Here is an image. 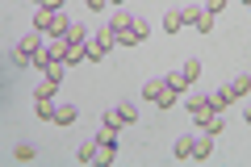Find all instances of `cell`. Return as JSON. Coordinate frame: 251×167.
<instances>
[{
  "mask_svg": "<svg viewBox=\"0 0 251 167\" xmlns=\"http://www.w3.org/2000/svg\"><path fill=\"white\" fill-rule=\"evenodd\" d=\"M143 100H155V105H159V109H172V105H176V100H180V92L176 88H172V84H168V79H147V84H143Z\"/></svg>",
  "mask_w": 251,
  "mask_h": 167,
  "instance_id": "1",
  "label": "cell"
},
{
  "mask_svg": "<svg viewBox=\"0 0 251 167\" xmlns=\"http://www.w3.org/2000/svg\"><path fill=\"white\" fill-rule=\"evenodd\" d=\"M109 50H113V34H109V25H105V29H92V38H88V59L100 63Z\"/></svg>",
  "mask_w": 251,
  "mask_h": 167,
  "instance_id": "2",
  "label": "cell"
},
{
  "mask_svg": "<svg viewBox=\"0 0 251 167\" xmlns=\"http://www.w3.org/2000/svg\"><path fill=\"white\" fill-rule=\"evenodd\" d=\"M42 46H46V34H42V29H34V34H21V38H17V50L29 54V59H38V54H42Z\"/></svg>",
  "mask_w": 251,
  "mask_h": 167,
  "instance_id": "3",
  "label": "cell"
},
{
  "mask_svg": "<svg viewBox=\"0 0 251 167\" xmlns=\"http://www.w3.org/2000/svg\"><path fill=\"white\" fill-rule=\"evenodd\" d=\"M75 117H80V109L72 100H54V125H72Z\"/></svg>",
  "mask_w": 251,
  "mask_h": 167,
  "instance_id": "4",
  "label": "cell"
},
{
  "mask_svg": "<svg viewBox=\"0 0 251 167\" xmlns=\"http://www.w3.org/2000/svg\"><path fill=\"white\" fill-rule=\"evenodd\" d=\"M184 105H188V113L197 117V121H201L205 113H214V109H209V92H193V96H188Z\"/></svg>",
  "mask_w": 251,
  "mask_h": 167,
  "instance_id": "5",
  "label": "cell"
},
{
  "mask_svg": "<svg viewBox=\"0 0 251 167\" xmlns=\"http://www.w3.org/2000/svg\"><path fill=\"white\" fill-rule=\"evenodd\" d=\"M97 150H100L97 134H84V142L75 146V159H80V163H92V159H97Z\"/></svg>",
  "mask_w": 251,
  "mask_h": 167,
  "instance_id": "6",
  "label": "cell"
},
{
  "mask_svg": "<svg viewBox=\"0 0 251 167\" xmlns=\"http://www.w3.org/2000/svg\"><path fill=\"white\" fill-rule=\"evenodd\" d=\"M209 150H214V134L201 130L197 138H193V159H209Z\"/></svg>",
  "mask_w": 251,
  "mask_h": 167,
  "instance_id": "7",
  "label": "cell"
},
{
  "mask_svg": "<svg viewBox=\"0 0 251 167\" xmlns=\"http://www.w3.org/2000/svg\"><path fill=\"white\" fill-rule=\"evenodd\" d=\"M130 25H134V17H130V13H126V9H117L113 13V17H109V34H126V29H130Z\"/></svg>",
  "mask_w": 251,
  "mask_h": 167,
  "instance_id": "8",
  "label": "cell"
},
{
  "mask_svg": "<svg viewBox=\"0 0 251 167\" xmlns=\"http://www.w3.org/2000/svg\"><path fill=\"white\" fill-rule=\"evenodd\" d=\"M230 100H234L230 84H226V88H214V92H209V109H214V113H222V109L230 105Z\"/></svg>",
  "mask_w": 251,
  "mask_h": 167,
  "instance_id": "9",
  "label": "cell"
},
{
  "mask_svg": "<svg viewBox=\"0 0 251 167\" xmlns=\"http://www.w3.org/2000/svg\"><path fill=\"white\" fill-rule=\"evenodd\" d=\"M230 92H234V100H247L251 96V75H247V71H239V75L230 79Z\"/></svg>",
  "mask_w": 251,
  "mask_h": 167,
  "instance_id": "10",
  "label": "cell"
},
{
  "mask_svg": "<svg viewBox=\"0 0 251 167\" xmlns=\"http://www.w3.org/2000/svg\"><path fill=\"white\" fill-rule=\"evenodd\" d=\"M88 38H92V29L84 25V21H72V29H67V42H72V46H88Z\"/></svg>",
  "mask_w": 251,
  "mask_h": 167,
  "instance_id": "11",
  "label": "cell"
},
{
  "mask_svg": "<svg viewBox=\"0 0 251 167\" xmlns=\"http://www.w3.org/2000/svg\"><path fill=\"white\" fill-rule=\"evenodd\" d=\"M163 29H168V34H180V29H184V13L168 9V13H163Z\"/></svg>",
  "mask_w": 251,
  "mask_h": 167,
  "instance_id": "12",
  "label": "cell"
},
{
  "mask_svg": "<svg viewBox=\"0 0 251 167\" xmlns=\"http://www.w3.org/2000/svg\"><path fill=\"white\" fill-rule=\"evenodd\" d=\"M201 130H209L218 138V134H226V121H222V113H205L201 117Z\"/></svg>",
  "mask_w": 251,
  "mask_h": 167,
  "instance_id": "13",
  "label": "cell"
},
{
  "mask_svg": "<svg viewBox=\"0 0 251 167\" xmlns=\"http://www.w3.org/2000/svg\"><path fill=\"white\" fill-rule=\"evenodd\" d=\"M50 21H54V9H38L34 13V29H42V34H50Z\"/></svg>",
  "mask_w": 251,
  "mask_h": 167,
  "instance_id": "14",
  "label": "cell"
},
{
  "mask_svg": "<svg viewBox=\"0 0 251 167\" xmlns=\"http://www.w3.org/2000/svg\"><path fill=\"white\" fill-rule=\"evenodd\" d=\"M117 113H122V121H126V125L138 121V105H134V100H117Z\"/></svg>",
  "mask_w": 251,
  "mask_h": 167,
  "instance_id": "15",
  "label": "cell"
},
{
  "mask_svg": "<svg viewBox=\"0 0 251 167\" xmlns=\"http://www.w3.org/2000/svg\"><path fill=\"white\" fill-rule=\"evenodd\" d=\"M63 67H67V63H59V59H50V63H46V67H42V75L50 79V84H59V79H63Z\"/></svg>",
  "mask_w": 251,
  "mask_h": 167,
  "instance_id": "16",
  "label": "cell"
},
{
  "mask_svg": "<svg viewBox=\"0 0 251 167\" xmlns=\"http://www.w3.org/2000/svg\"><path fill=\"white\" fill-rule=\"evenodd\" d=\"M97 142H100V146H117V125H100V130H97Z\"/></svg>",
  "mask_w": 251,
  "mask_h": 167,
  "instance_id": "17",
  "label": "cell"
},
{
  "mask_svg": "<svg viewBox=\"0 0 251 167\" xmlns=\"http://www.w3.org/2000/svg\"><path fill=\"white\" fill-rule=\"evenodd\" d=\"M54 88H59V84H50V79L42 75V84L34 88V100H54Z\"/></svg>",
  "mask_w": 251,
  "mask_h": 167,
  "instance_id": "18",
  "label": "cell"
},
{
  "mask_svg": "<svg viewBox=\"0 0 251 167\" xmlns=\"http://www.w3.org/2000/svg\"><path fill=\"white\" fill-rule=\"evenodd\" d=\"M172 150H176V159H193V138H188V134H180Z\"/></svg>",
  "mask_w": 251,
  "mask_h": 167,
  "instance_id": "19",
  "label": "cell"
},
{
  "mask_svg": "<svg viewBox=\"0 0 251 167\" xmlns=\"http://www.w3.org/2000/svg\"><path fill=\"white\" fill-rule=\"evenodd\" d=\"M113 159H117V146H100L92 163H97V167H109V163H113Z\"/></svg>",
  "mask_w": 251,
  "mask_h": 167,
  "instance_id": "20",
  "label": "cell"
},
{
  "mask_svg": "<svg viewBox=\"0 0 251 167\" xmlns=\"http://www.w3.org/2000/svg\"><path fill=\"white\" fill-rule=\"evenodd\" d=\"M84 59H88V46H72V50H67V67H80Z\"/></svg>",
  "mask_w": 251,
  "mask_h": 167,
  "instance_id": "21",
  "label": "cell"
},
{
  "mask_svg": "<svg viewBox=\"0 0 251 167\" xmlns=\"http://www.w3.org/2000/svg\"><path fill=\"white\" fill-rule=\"evenodd\" d=\"M193 25H197L201 34H209V29H214V13H205V9H201L197 17H193Z\"/></svg>",
  "mask_w": 251,
  "mask_h": 167,
  "instance_id": "22",
  "label": "cell"
},
{
  "mask_svg": "<svg viewBox=\"0 0 251 167\" xmlns=\"http://www.w3.org/2000/svg\"><path fill=\"white\" fill-rule=\"evenodd\" d=\"M180 71H184V79L193 84V79L201 75V59H184V67H180Z\"/></svg>",
  "mask_w": 251,
  "mask_h": 167,
  "instance_id": "23",
  "label": "cell"
},
{
  "mask_svg": "<svg viewBox=\"0 0 251 167\" xmlns=\"http://www.w3.org/2000/svg\"><path fill=\"white\" fill-rule=\"evenodd\" d=\"M34 113L42 117V121H54V100H38V105H34Z\"/></svg>",
  "mask_w": 251,
  "mask_h": 167,
  "instance_id": "24",
  "label": "cell"
},
{
  "mask_svg": "<svg viewBox=\"0 0 251 167\" xmlns=\"http://www.w3.org/2000/svg\"><path fill=\"white\" fill-rule=\"evenodd\" d=\"M168 84H172V88H176V92H184V88H188V79H184V71H180V67H176V71H172V75H168Z\"/></svg>",
  "mask_w": 251,
  "mask_h": 167,
  "instance_id": "25",
  "label": "cell"
},
{
  "mask_svg": "<svg viewBox=\"0 0 251 167\" xmlns=\"http://www.w3.org/2000/svg\"><path fill=\"white\" fill-rule=\"evenodd\" d=\"M13 155H17L21 163H29V159H34V142H17V150H13Z\"/></svg>",
  "mask_w": 251,
  "mask_h": 167,
  "instance_id": "26",
  "label": "cell"
},
{
  "mask_svg": "<svg viewBox=\"0 0 251 167\" xmlns=\"http://www.w3.org/2000/svg\"><path fill=\"white\" fill-rule=\"evenodd\" d=\"M105 125H117V130L126 125V121H122V113H117V105H113V109H105Z\"/></svg>",
  "mask_w": 251,
  "mask_h": 167,
  "instance_id": "27",
  "label": "cell"
},
{
  "mask_svg": "<svg viewBox=\"0 0 251 167\" xmlns=\"http://www.w3.org/2000/svg\"><path fill=\"white\" fill-rule=\"evenodd\" d=\"M13 67H17V71H21V67H34V59H29V54H21V50H13Z\"/></svg>",
  "mask_w": 251,
  "mask_h": 167,
  "instance_id": "28",
  "label": "cell"
},
{
  "mask_svg": "<svg viewBox=\"0 0 251 167\" xmlns=\"http://www.w3.org/2000/svg\"><path fill=\"white\" fill-rule=\"evenodd\" d=\"M201 9H205V13H214V17H218V13L226 9V0H205V4H201Z\"/></svg>",
  "mask_w": 251,
  "mask_h": 167,
  "instance_id": "29",
  "label": "cell"
},
{
  "mask_svg": "<svg viewBox=\"0 0 251 167\" xmlns=\"http://www.w3.org/2000/svg\"><path fill=\"white\" fill-rule=\"evenodd\" d=\"M63 4H67V0H42V4H38V9H54V13H59Z\"/></svg>",
  "mask_w": 251,
  "mask_h": 167,
  "instance_id": "30",
  "label": "cell"
},
{
  "mask_svg": "<svg viewBox=\"0 0 251 167\" xmlns=\"http://www.w3.org/2000/svg\"><path fill=\"white\" fill-rule=\"evenodd\" d=\"M84 4H88V9H105L109 0H84Z\"/></svg>",
  "mask_w": 251,
  "mask_h": 167,
  "instance_id": "31",
  "label": "cell"
},
{
  "mask_svg": "<svg viewBox=\"0 0 251 167\" xmlns=\"http://www.w3.org/2000/svg\"><path fill=\"white\" fill-rule=\"evenodd\" d=\"M243 117H247V125H251V105H247V113H243Z\"/></svg>",
  "mask_w": 251,
  "mask_h": 167,
  "instance_id": "32",
  "label": "cell"
},
{
  "mask_svg": "<svg viewBox=\"0 0 251 167\" xmlns=\"http://www.w3.org/2000/svg\"><path fill=\"white\" fill-rule=\"evenodd\" d=\"M109 4H117V9H122V0H109Z\"/></svg>",
  "mask_w": 251,
  "mask_h": 167,
  "instance_id": "33",
  "label": "cell"
},
{
  "mask_svg": "<svg viewBox=\"0 0 251 167\" xmlns=\"http://www.w3.org/2000/svg\"><path fill=\"white\" fill-rule=\"evenodd\" d=\"M243 4H247V9H251V0H243Z\"/></svg>",
  "mask_w": 251,
  "mask_h": 167,
  "instance_id": "34",
  "label": "cell"
}]
</instances>
